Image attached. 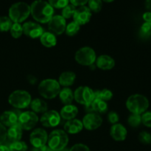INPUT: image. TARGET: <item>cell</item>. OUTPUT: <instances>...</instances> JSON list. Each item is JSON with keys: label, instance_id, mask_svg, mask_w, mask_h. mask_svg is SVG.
<instances>
[{"label": "cell", "instance_id": "obj_1", "mask_svg": "<svg viewBox=\"0 0 151 151\" xmlns=\"http://www.w3.org/2000/svg\"><path fill=\"white\" fill-rule=\"evenodd\" d=\"M30 13L37 22L47 23L53 17L54 8L47 1H35L30 6Z\"/></svg>", "mask_w": 151, "mask_h": 151}, {"label": "cell", "instance_id": "obj_2", "mask_svg": "<svg viewBox=\"0 0 151 151\" xmlns=\"http://www.w3.org/2000/svg\"><path fill=\"white\" fill-rule=\"evenodd\" d=\"M126 107L132 114H144L149 107V101L146 97L136 94L130 96L126 101Z\"/></svg>", "mask_w": 151, "mask_h": 151}, {"label": "cell", "instance_id": "obj_3", "mask_svg": "<svg viewBox=\"0 0 151 151\" xmlns=\"http://www.w3.org/2000/svg\"><path fill=\"white\" fill-rule=\"evenodd\" d=\"M69 142L67 134L62 130H55L48 137V146L52 151H62Z\"/></svg>", "mask_w": 151, "mask_h": 151}, {"label": "cell", "instance_id": "obj_4", "mask_svg": "<svg viewBox=\"0 0 151 151\" xmlns=\"http://www.w3.org/2000/svg\"><path fill=\"white\" fill-rule=\"evenodd\" d=\"M30 14V6L25 2L13 4L9 9V18L14 23L24 22Z\"/></svg>", "mask_w": 151, "mask_h": 151}, {"label": "cell", "instance_id": "obj_5", "mask_svg": "<svg viewBox=\"0 0 151 151\" xmlns=\"http://www.w3.org/2000/svg\"><path fill=\"white\" fill-rule=\"evenodd\" d=\"M60 84L54 79H46L41 81L38 86V92L46 99H53L59 94Z\"/></svg>", "mask_w": 151, "mask_h": 151}, {"label": "cell", "instance_id": "obj_6", "mask_svg": "<svg viewBox=\"0 0 151 151\" xmlns=\"http://www.w3.org/2000/svg\"><path fill=\"white\" fill-rule=\"evenodd\" d=\"M8 102L16 109H25L31 103V96L27 91L16 90L9 96Z\"/></svg>", "mask_w": 151, "mask_h": 151}, {"label": "cell", "instance_id": "obj_7", "mask_svg": "<svg viewBox=\"0 0 151 151\" xmlns=\"http://www.w3.org/2000/svg\"><path fill=\"white\" fill-rule=\"evenodd\" d=\"M75 60L83 66H91L96 60V53L91 47H83L77 51Z\"/></svg>", "mask_w": 151, "mask_h": 151}, {"label": "cell", "instance_id": "obj_8", "mask_svg": "<svg viewBox=\"0 0 151 151\" xmlns=\"http://www.w3.org/2000/svg\"><path fill=\"white\" fill-rule=\"evenodd\" d=\"M74 98L78 103L86 106L94 100V91L88 86H80L75 90Z\"/></svg>", "mask_w": 151, "mask_h": 151}, {"label": "cell", "instance_id": "obj_9", "mask_svg": "<svg viewBox=\"0 0 151 151\" xmlns=\"http://www.w3.org/2000/svg\"><path fill=\"white\" fill-rule=\"evenodd\" d=\"M38 122V117L34 112L25 111L21 114L18 120V124L21 128L26 131L32 129Z\"/></svg>", "mask_w": 151, "mask_h": 151}, {"label": "cell", "instance_id": "obj_10", "mask_svg": "<svg viewBox=\"0 0 151 151\" xmlns=\"http://www.w3.org/2000/svg\"><path fill=\"white\" fill-rule=\"evenodd\" d=\"M48 23V28L50 32L55 35H61L66 29V19L62 16H53Z\"/></svg>", "mask_w": 151, "mask_h": 151}, {"label": "cell", "instance_id": "obj_11", "mask_svg": "<svg viewBox=\"0 0 151 151\" xmlns=\"http://www.w3.org/2000/svg\"><path fill=\"white\" fill-rule=\"evenodd\" d=\"M48 141V135L45 130L37 128L34 130L29 137V142L34 147H39L46 145Z\"/></svg>", "mask_w": 151, "mask_h": 151}, {"label": "cell", "instance_id": "obj_12", "mask_svg": "<svg viewBox=\"0 0 151 151\" xmlns=\"http://www.w3.org/2000/svg\"><path fill=\"white\" fill-rule=\"evenodd\" d=\"M22 112L19 109L13 111H6L0 115V123L4 127H11L18 123L19 117Z\"/></svg>", "mask_w": 151, "mask_h": 151}, {"label": "cell", "instance_id": "obj_13", "mask_svg": "<svg viewBox=\"0 0 151 151\" xmlns=\"http://www.w3.org/2000/svg\"><path fill=\"white\" fill-rule=\"evenodd\" d=\"M60 116L56 111L51 110L46 111L41 117V123L47 128H53L59 125Z\"/></svg>", "mask_w": 151, "mask_h": 151}, {"label": "cell", "instance_id": "obj_14", "mask_svg": "<svg viewBox=\"0 0 151 151\" xmlns=\"http://www.w3.org/2000/svg\"><path fill=\"white\" fill-rule=\"evenodd\" d=\"M103 119L97 113L87 114L83 119V125L89 131H93L98 128L102 125Z\"/></svg>", "mask_w": 151, "mask_h": 151}, {"label": "cell", "instance_id": "obj_15", "mask_svg": "<svg viewBox=\"0 0 151 151\" xmlns=\"http://www.w3.org/2000/svg\"><path fill=\"white\" fill-rule=\"evenodd\" d=\"M23 32L28 37L32 38H40L44 33V29L38 24L32 22H28L24 24Z\"/></svg>", "mask_w": 151, "mask_h": 151}, {"label": "cell", "instance_id": "obj_16", "mask_svg": "<svg viewBox=\"0 0 151 151\" xmlns=\"http://www.w3.org/2000/svg\"><path fill=\"white\" fill-rule=\"evenodd\" d=\"M22 128L18 123L10 127L7 131V139L3 145L9 147L13 142L20 141L22 137Z\"/></svg>", "mask_w": 151, "mask_h": 151}, {"label": "cell", "instance_id": "obj_17", "mask_svg": "<svg viewBox=\"0 0 151 151\" xmlns=\"http://www.w3.org/2000/svg\"><path fill=\"white\" fill-rule=\"evenodd\" d=\"M91 17V11L86 6H82L75 10L73 15L74 22L79 25H83L88 23Z\"/></svg>", "mask_w": 151, "mask_h": 151}, {"label": "cell", "instance_id": "obj_18", "mask_svg": "<svg viewBox=\"0 0 151 151\" xmlns=\"http://www.w3.org/2000/svg\"><path fill=\"white\" fill-rule=\"evenodd\" d=\"M111 136L116 141H124L126 139L127 130L121 124H114L111 126L110 131Z\"/></svg>", "mask_w": 151, "mask_h": 151}, {"label": "cell", "instance_id": "obj_19", "mask_svg": "<svg viewBox=\"0 0 151 151\" xmlns=\"http://www.w3.org/2000/svg\"><path fill=\"white\" fill-rule=\"evenodd\" d=\"M83 125L82 122L77 119L68 120L64 125L65 132L71 134H75L81 132L83 130Z\"/></svg>", "mask_w": 151, "mask_h": 151}, {"label": "cell", "instance_id": "obj_20", "mask_svg": "<svg viewBox=\"0 0 151 151\" xmlns=\"http://www.w3.org/2000/svg\"><path fill=\"white\" fill-rule=\"evenodd\" d=\"M97 66L103 70H109L115 66V61L109 55H100L97 58Z\"/></svg>", "mask_w": 151, "mask_h": 151}, {"label": "cell", "instance_id": "obj_21", "mask_svg": "<svg viewBox=\"0 0 151 151\" xmlns=\"http://www.w3.org/2000/svg\"><path fill=\"white\" fill-rule=\"evenodd\" d=\"M78 113V109L76 106L73 105H67L65 106L60 111V116L63 119L66 120H71L73 119L77 116Z\"/></svg>", "mask_w": 151, "mask_h": 151}, {"label": "cell", "instance_id": "obj_22", "mask_svg": "<svg viewBox=\"0 0 151 151\" xmlns=\"http://www.w3.org/2000/svg\"><path fill=\"white\" fill-rule=\"evenodd\" d=\"M76 78V75L72 72H64L59 77V84L67 88V86H70L75 82Z\"/></svg>", "mask_w": 151, "mask_h": 151}, {"label": "cell", "instance_id": "obj_23", "mask_svg": "<svg viewBox=\"0 0 151 151\" xmlns=\"http://www.w3.org/2000/svg\"><path fill=\"white\" fill-rule=\"evenodd\" d=\"M40 41L44 47H49V48L55 46L57 43L55 35L50 32H44L42 35L40 37Z\"/></svg>", "mask_w": 151, "mask_h": 151}, {"label": "cell", "instance_id": "obj_24", "mask_svg": "<svg viewBox=\"0 0 151 151\" xmlns=\"http://www.w3.org/2000/svg\"><path fill=\"white\" fill-rule=\"evenodd\" d=\"M30 106L36 113H45L47 111V103L41 99L36 98L31 101Z\"/></svg>", "mask_w": 151, "mask_h": 151}, {"label": "cell", "instance_id": "obj_25", "mask_svg": "<svg viewBox=\"0 0 151 151\" xmlns=\"http://www.w3.org/2000/svg\"><path fill=\"white\" fill-rule=\"evenodd\" d=\"M59 97L61 100L62 103L67 105H71L74 99V94L72 90L69 88H64L61 89L59 93Z\"/></svg>", "mask_w": 151, "mask_h": 151}, {"label": "cell", "instance_id": "obj_26", "mask_svg": "<svg viewBox=\"0 0 151 151\" xmlns=\"http://www.w3.org/2000/svg\"><path fill=\"white\" fill-rule=\"evenodd\" d=\"M113 97V93L107 88L94 91V100H101L103 101L110 100Z\"/></svg>", "mask_w": 151, "mask_h": 151}, {"label": "cell", "instance_id": "obj_27", "mask_svg": "<svg viewBox=\"0 0 151 151\" xmlns=\"http://www.w3.org/2000/svg\"><path fill=\"white\" fill-rule=\"evenodd\" d=\"M93 106H94V112L99 114H104L108 111V105L106 102L101 100H93Z\"/></svg>", "mask_w": 151, "mask_h": 151}, {"label": "cell", "instance_id": "obj_28", "mask_svg": "<svg viewBox=\"0 0 151 151\" xmlns=\"http://www.w3.org/2000/svg\"><path fill=\"white\" fill-rule=\"evenodd\" d=\"M13 22L7 16H0V32H7L10 30Z\"/></svg>", "mask_w": 151, "mask_h": 151}, {"label": "cell", "instance_id": "obj_29", "mask_svg": "<svg viewBox=\"0 0 151 151\" xmlns=\"http://www.w3.org/2000/svg\"><path fill=\"white\" fill-rule=\"evenodd\" d=\"M80 30V25L75 22H72L66 26V33L69 36H74L76 35Z\"/></svg>", "mask_w": 151, "mask_h": 151}, {"label": "cell", "instance_id": "obj_30", "mask_svg": "<svg viewBox=\"0 0 151 151\" xmlns=\"http://www.w3.org/2000/svg\"><path fill=\"white\" fill-rule=\"evenodd\" d=\"M10 30L11 35L15 38H19L23 33V27L19 23H13Z\"/></svg>", "mask_w": 151, "mask_h": 151}, {"label": "cell", "instance_id": "obj_31", "mask_svg": "<svg viewBox=\"0 0 151 151\" xmlns=\"http://www.w3.org/2000/svg\"><path fill=\"white\" fill-rule=\"evenodd\" d=\"M8 148L10 151H27V145L24 142L18 141L12 143Z\"/></svg>", "mask_w": 151, "mask_h": 151}, {"label": "cell", "instance_id": "obj_32", "mask_svg": "<svg viewBox=\"0 0 151 151\" xmlns=\"http://www.w3.org/2000/svg\"><path fill=\"white\" fill-rule=\"evenodd\" d=\"M128 122L131 127L137 128V127L139 126L140 124L142 123V116L139 114H132L128 117Z\"/></svg>", "mask_w": 151, "mask_h": 151}, {"label": "cell", "instance_id": "obj_33", "mask_svg": "<svg viewBox=\"0 0 151 151\" xmlns=\"http://www.w3.org/2000/svg\"><path fill=\"white\" fill-rule=\"evenodd\" d=\"M75 10H76V8H75V6L72 5V4H69L64 8H63V10H62V16L64 19H69L72 16H73Z\"/></svg>", "mask_w": 151, "mask_h": 151}, {"label": "cell", "instance_id": "obj_34", "mask_svg": "<svg viewBox=\"0 0 151 151\" xmlns=\"http://www.w3.org/2000/svg\"><path fill=\"white\" fill-rule=\"evenodd\" d=\"M88 8L91 11L98 13L102 9V1L100 0H91L88 1Z\"/></svg>", "mask_w": 151, "mask_h": 151}, {"label": "cell", "instance_id": "obj_35", "mask_svg": "<svg viewBox=\"0 0 151 151\" xmlns=\"http://www.w3.org/2000/svg\"><path fill=\"white\" fill-rule=\"evenodd\" d=\"M140 35L144 38H148L151 35V23L145 22L140 27Z\"/></svg>", "mask_w": 151, "mask_h": 151}, {"label": "cell", "instance_id": "obj_36", "mask_svg": "<svg viewBox=\"0 0 151 151\" xmlns=\"http://www.w3.org/2000/svg\"><path fill=\"white\" fill-rule=\"evenodd\" d=\"M139 139L140 142L145 145H149L151 143V134L147 131H142L139 134Z\"/></svg>", "mask_w": 151, "mask_h": 151}, {"label": "cell", "instance_id": "obj_37", "mask_svg": "<svg viewBox=\"0 0 151 151\" xmlns=\"http://www.w3.org/2000/svg\"><path fill=\"white\" fill-rule=\"evenodd\" d=\"M49 3L52 7L64 8L66 5L69 4V1L67 0H50Z\"/></svg>", "mask_w": 151, "mask_h": 151}, {"label": "cell", "instance_id": "obj_38", "mask_svg": "<svg viewBox=\"0 0 151 151\" xmlns=\"http://www.w3.org/2000/svg\"><path fill=\"white\" fill-rule=\"evenodd\" d=\"M142 122L147 128H151V111H146L143 114Z\"/></svg>", "mask_w": 151, "mask_h": 151}, {"label": "cell", "instance_id": "obj_39", "mask_svg": "<svg viewBox=\"0 0 151 151\" xmlns=\"http://www.w3.org/2000/svg\"><path fill=\"white\" fill-rule=\"evenodd\" d=\"M108 120L110 123L114 125L119 121V115L115 111L109 112V114H108Z\"/></svg>", "mask_w": 151, "mask_h": 151}, {"label": "cell", "instance_id": "obj_40", "mask_svg": "<svg viewBox=\"0 0 151 151\" xmlns=\"http://www.w3.org/2000/svg\"><path fill=\"white\" fill-rule=\"evenodd\" d=\"M7 139V129L5 127L0 123V145L4 144Z\"/></svg>", "mask_w": 151, "mask_h": 151}, {"label": "cell", "instance_id": "obj_41", "mask_svg": "<svg viewBox=\"0 0 151 151\" xmlns=\"http://www.w3.org/2000/svg\"><path fill=\"white\" fill-rule=\"evenodd\" d=\"M69 151H91L86 145L83 144H76L71 147Z\"/></svg>", "mask_w": 151, "mask_h": 151}, {"label": "cell", "instance_id": "obj_42", "mask_svg": "<svg viewBox=\"0 0 151 151\" xmlns=\"http://www.w3.org/2000/svg\"><path fill=\"white\" fill-rule=\"evenodd\" d=\"M69 2H70V4H72V5L75 6V7H76V6L82 7V6L85 5L86 3H88V1H82V0H72V1H70Z\"/></svg>", "mask_w": 151, "mask_h": 151}, {"label": "cell", "instance_id": "obj_43", "mask_svg": "<svg viewBox=\"0 0 151 151\" xmlns=\"http://www.w3.org/2000/svg\"><path fill=\"white\" fill-rule=\"evenodd\" d=\"M85 111L87 112L88 114H91V113H95L94 112V106H93L92 102L86 105L85 106Z\"/></svg>", "mask_w": 151, "mask_h": 151}, {"label": "cell", "instance_id": "obj_44", "mask_svg": "<svg viewBox=\"0 0 151 151\" xmlns=\"http://www.w3.org/2000/svg\"><path fill=\"white\" fill-rule=\"evenodd\" d=\"M32 151H52L49 147V146L44 145L39 147H33Z\"/></svg>", "mask_w": 151, "mask_h": 151}, {"label": "cell", "instance_id": "obj_45", "mask_svg": "<svg viewBox=\"0 0 151 151\" xmlns=\"http://www.w3.org/2000/svg\"><path fill=\"white\" fill-rule=\"evenodd\" d=\"M27 79L28 82H29L31 85H34V84L36 83L37 81H38L36 77H35L34 75H28L27 78Z\"/></svg>", "mask_w": 151, "mask_h": 151}, {"label": "cell", "instance_id": "obj_46", "mask_svg": "<svg viewBox=\"0 0 151 151\" xmlns=\"http://www.w3.org/2000/svg\"><path fill=\"white\" fill-rule=\"evenodd\" d=\"M143 19L145 21V22L151 23V13L150 12H146L143 14Z\"/></svg>", "mask_w": 151, "mask_h": 151}, {"label": "cell", "instance_id": "obj_47", "mask_svg": "<svg viewBox=\"0 0 151 151\" xmlns=\"http://www.w3.org/2000/svg\"><path fill=\"white\" fill-rule=\"evenodd\" d=\"M145 7L151 13V0H147L145 1Z\"/></svg>", "mask_w": 151, "mask_h": 151}, {"label": "cell", "instance_id": "obj_48", "mask_svg": "<svg viewBox=\"0 0 151 151\" xmlns=\"http://www.w3.org/2000/svg\"><path fill=\"white\" fill-rule=\"evenodd\" d=\"M0 151H10V150L7 147L1 145H0Z\"/></svg>", "mask_w": 151, "mask_h": 151}, {"label": "cell", "instance_id": "obj_49", "mask_svg": "<svg viewBox=\"0 0 151 151\" xmlns=\"http://www.w3.org/2000/svg\"><path fill=\"white\" fill-rule=\"evenodd\" d=\"M90 66V68H91V69H95V66H94V64L91 65V66Z\"/></svg>", "mask_w": 151, "mask_h": 151}]
</instances>
